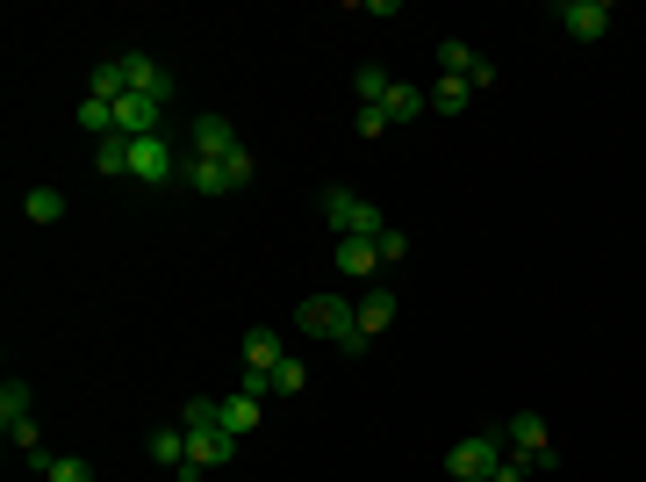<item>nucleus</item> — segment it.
Returning a JSON list of instances; mask_svg holds the SVG:
<instances>
[{"instance_id":"ddd939ff","label":"nucleus","mask_w":646,"mask_h":482,"mask_svg":"<svg viewBox=\"0 0 646 482\" xmlns=\"http://www.w3.org/2000/svg\"><path fill=\"white\" fill-rule=\"evenodd\" d=\"M395 318H403V295H395V289H366L360 295V339H381Z\"/></svg>"},{"instance_id":"cd10ccee","label":"nucleus","mask_w":646,"mask_h":482,"mask_svg":"<svg viewBox=\"0 0 646 482\" xmlns=\"http://www.w3.org/2000/svg\"><path fill=\"white\" fill-rule=\"evenodd\" d=\"M388 130H395L388 109H360V138H388Z\"/></svg>"},{"instance_id":"412c9836","label":"nucleus","mask_w":646,"mask_h":482,"mask_svg":"<svg viewBox=\"0 0 646 482\" xmlns=\"http://www.w3.org/2000/svg\"><path fill=\"white\" fill-rule=\"evenodd\" d=\"M22 217L29 223H58V217H65V194H58V188H29L22 194Z\"/></svg>"},{"instance_id":"a878e982","label":"nucleus","mask_w":646,"mask_h":482,"mask_svg":"<svg viewBox=\"0 0 646 482\" xmlns=\"http://www.w3.org/2000/svg\"><path fill=\"white\" fill-rule=\"evenodd\" d=\"M374 245H381V267H395V260H410V238H403V231H395V223H388V231H381V238H374Z\"/></svg>"},{"instance_id":"dca6fc26","label":"nucleus","mask_w":646,"mask_h":482,"mask_svg":"<svg viewBox=\"0 0 646 482\" xmlns=\"http://www.w3.org/2000/svg\"><path fill=\"white\" fill-rule=\"evenodd\" d=\"M144 454H151V469H180V461H188V432H180V425H159L144 440Z\"/></svg>"},{"instance_id":"f3484780","label":"nucleus","mask_w":646,"mask_h":482,"mask_svg":"<svg viewBox=\"0 0 646 482\" xmlns=\"http://www.w3.org/2000/svg\"><path fill=\"white\" fill-rule=\"evenodd\" d=\"M381 109H388V123H410V116H424V109H431V94H424L417 80H395V87H388V101H381Z\"/></svg>"},{"instance_id":"423d86ee","label":"nucleus","mask_w":646,"mask_h":482,"mask_svg":"<svg viewBox=\"0 0 646 482\" xmlns=\"http://www.w3.org/2000/svg\"><path fill=\"white\" fill-rule=\"evenodd\" d=\"M188 173L173 152V138H130V180H144V188H173V180Z\"/></svg>"},{"instance_id":"bb28decb","label":"nucleus","mask_w":646,"mask_h":482,"mask_svg":"<svg viewBox=\"0 0 646 482\" xmlns=\"http://www.w3.org/2000/svg\"><path fill=\"white\" fill-rule=\"evenodd\" d=\"M223 165H230V180H238V188H252V173H259V159H252V152H244V144H238V152H230Z\"/></svg>"},{"instance_id":"a211bd4d","label":"nucleus","mask_w":646,"mask_h":482,"mask_svg":"<svg viewBox=\"0 0 646 482\" xmlns=\"http://www.w3.org/2000/svg\"><path fill=\"white\" fill-rule=\"evenodd\" d=\"M223 432H230V440H252V432H259V396H244V389L223 396Z\"/></svg>"},{"instance_id":"1a4fd4ad","label":"nucleus","mask_w":646,"mask_h":482,"mask_svg":"<svg viewBox=\"0 0 646 482\" xmlns=\"http://www.w3.org/2000/svg\"><path fill=\"white\" fill-rule=\"evenodd\" d=\"M503 446H511L517 461H532V475L553 469V440H546V418H538V411H517L511 425H503Z\"/></svg>"},{"instance_id":"c756f323","label":"nucleus","mask_w":646,"mask_h":482,"mask_svg":"<svg viewBox=\"0 0 646 482\" xmlns=\"http://www.w3.org/2000/svg\"><path fill=\"white\" fill-rule=\"evenodd\" d=\"M22 461H29V475H51V461H58V454H51V446H43V440H37V446H29V454H22Z\"/></svg>"},{"instance_id":"5701e85b","label":"nucleus","mask_w":646,"mask_h":482,"mask_svg":"<svg viewBox=\"0 0 646 482\" xmlns=\"http://www.w3.org/2000/svg\"><path fill=\"white\" fill-rule=\"evenodd\" d=\"M352 87H360V109H381V101H388V72H381V66H360V72H352Z\"/></svg>"},{"instance_id":"7ed1b4c3","label":"nucleus","mask_w":646,"mask_h":482,"mask_svg":"<svg viewBox=\"0 0 646 482\" xmlns=\"http://www.w3.org/2000/svg\"><path fill=\"white\" fill-rule=\"evenodd\" d=\"M287 360V331L281 324H252L244 331V396H273V368Z\"/></svg>"},{"instance_id":"9d476101","label":"nucleus","mask_w":646,"mask_h":482,"mask_svg":"<svg viewBox=\"0 0 646 482\" xmlns=\"http://www.w3.org/2000/svg\"><path fill=\"white\" fill-rule=\"evenodd\" d=\"M29 403H37V396H29V382H22V374H8V382H0V432H8V440L22 446V454L37 446V425H29Z\"/></svg>"},{"instance_id":"4468645a","label":"nucleus","mask_w":646,"mask_h":482,"mask_svg":"<svg viewBox=\"0 0 646 482\" xmlns=\"http://www.w3.org/2000/svg\"><path fill=\"white\" fill-rule=\"evenodd\" d=\"M331 267H337V274H345V281H366V274H374V267H381V245H374V238H337Z\"/></svg>"},{"instance_id":"b1692460","label":"nucleus","mask_w":646,"mask_h":482,"mask_svg":"<svg viewBox=\"0 0 646 482\" xmlns=\"http://www.w3.org/2000/svg\"><path fill=\"white\" fill-rule=\"evenodd\" d=\"M302 382H310V368H302V360L287 353L281 368H273V396H302Z\"/></svg>"},{"instance_id":"2eb2a0df","label":"nucleus","mask_w":646,"mask_h":482,"mask_svg":"<svg viewBox=\"0 0 646 482\" xmlns=\"http://www.w3.org/2000/svg\"><path fill=\"white\" fill-rule=\"evenodd\" d=\"M180 180H188L194 194H238V180H230L223 159H194V152H188V173H180Z\"/></svg>"},{"instance_id":"393cba45","label":"nucleus","mask_w":646,"mask_h":482,"mask_svg":"<svg viewBox=\"0 0 646 482\" xmlns=\"http://www.w3.org/2000/svg\"><path fill=\"white\" fill-rule=\"evenodd\" d=\"M43 482H94V461H80V454H58Z\"/></svg>"},{"instance_id":"6ab92c4d","label":"nucleus","mask_w":646,"mask_h":482,"mask_svg":"<svg viewBox=\"0 0 646 482\" xmlns=\"http://www.w3.org/2000/svg\"><path fill=\"white\" fill-rule=\"evenodd\" d=\"M424 94H431V109H438V116H467L474 87H467V80H445V72H438V87H424Z\"/></svg>"},{"instance_id":"0eeeda50","label":"nucleus","mask_w":646,"mask_h":482,"mask_svg":"<svg viewBox=\"0 0 646 482\" xmlns=\"http://www.w3.org/2000/svg\"><path fill=\"white\" fill-rule=\"evenodd\" d=\"M438 72H445V80H467L474 94H482V87H496V58L474 51L467 37H438Z\"/></svg>"},{"instance_id":"4be33fe9","label":"nucleus","mask_w":646,"mask_h":482,"mask_svg":"<svg viewBox=\"0 0 646 482\" xmlns=\"http://www.w3.org/2000/svg\"><path fill=\"white\" fill-rule=\"evenodd\" d=\"M94 173H108V180L130 173V138H101L94 144Z\"/></svg>"},{"instance_id":"f8f14e48","label":"nucleus","mask_w":646,"mask_h":482,"mask_svg":"<svg viewBox=\"0 0 646 482\" xmlns=\"http://www.w3.org/2000/svg\"><path fill=\"white\" fill-rule=\"evenodd\" d=\"M188 144H194V159H230L238 152V130H230V116H194V130H188Z\"/></svg>"},{"instance_id":"f03ea898","label":"nucleus","mask_w":646,"mask_h":482,"mask_svg":"<svg viewBox=\"0 0 646 482\" xmlns=\"http://www.w3.org/2000/svg\"><path fill=\"white\" fill-rule=\"evenodd\" d=\"M295 331H302V339H331V345H345V353H366V339H360V303H352V295H337V289L302 295Z\"/></svg>"},{"instance_id":"f257e3e1","label":"nucleus","mask_w":646,"mask_h":482,"mask_svg":"<svg viewBox=\"0 0 646 482\" xmlns=\"http://www.w3.org/2000/svg\"><path fill=\"white\" fill-rule=\"evenodd\" d=\"M87 94H101V101H122V94H159L165 109H173L180 80H173V72H165L151 51H115V58H101V66L87 72Z\"/></svg>"},{"instance_id":"6e6552de","label":"nucleus","mask_w":646,"mask_h":482,"mask_svg":"<svg viewBox=\"0 0 646 482\" xmlns=\"http://www.w3.org/2000/svg\"><path fill=\"white\" fill-rule=\"evenodd\" d=\"M553 22H561L575 43H604L610 29H618V8H610V0H561V8H553Z\"/></svg>"},{"instance_id":"39448f33","label":"nucleus","mask_w":646,"mask_h":482,"mask_svg":"<svg viewBox=\"0 0 646 482\" xmlns=\"http://www.w3.org/2000/svg\"><path fill=\"white\" fill-rule=\"evenodd\" d=\"M323 223H331L337 238H381L388 231V217H381L366 194H352V188H323Z\"/></svg>"},{"instance_id":"20e7f679","label":"nucleus","mask_w":646,"mask_h":482,"mask_svg":"<svg viewBox=\"0 0 646 482\" xmlns=\"http://www.w3.org/2000/svg\"><path fill=\"white\" fill-rule=\"evenodd\" d=\"M503 454H511L503 432H467V440L445 446V475H453V482H488V475L503 469Z\"/></svg>"},{"instance_id":"c85d7f7f","label":"nucleus","mask_w":646,"mask_h":482,"mask_svg":"<svg viewBox=\"0 0 646 482\" xmlns=\"http://www.w3.org/2000/svg\"><path fill=\"white\" fill-rule=\"evenodd\" d=\"M488 482H532V461H517V454H503V469L488 475Z\"/></svg>"},{"instance_id":"9b49d317","label":"nucleus","mask_w":646,"mask_h":482,"mask_svg":"<svg viewBox=\"0 0 646 482\" xmlns=\"http://www.w3.org/2000/svg\"><path fill=\"white\" fill-rule=\"evenodd\" d=\"M180 432H188V461H194V469L223 475L230 461H238V440H230L223 425H180Z\"/></svg>"},{"instance_id":"aec40b11","label":"nucleus","mask_w":646,"mask_h":482,"mask_svg":"<svg viewBox=\"0 0 646 482\" xmlns=\"http://www.w3.org/2000/svg\"><path fill=\"white\" fill-rule=\"evenodd\" d=\"M80 130H87V138H115V101L87 94V101H80Z\"/></svg>"}]
</instances>
